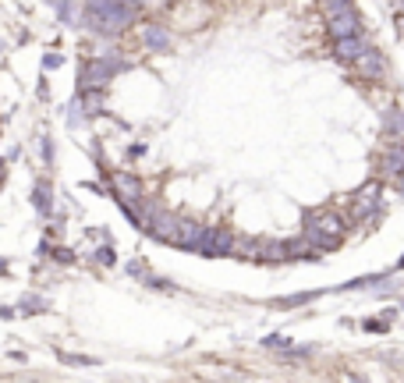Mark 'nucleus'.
<instances>
[{
  "mask_svg": "<svg viewBox=\"0 0 404 383\" xmlns=\"http://www.w3.org/2000/svg\"><path fill=\"white\" fill-rule=\"evenodd\" d=\"M139 11H142L139 0H85V8L78 15V25L89 29L92 36L118 39L125 29L135 25Z\"/></svg>",
  "mask_w": 404,
  "mask_h": 383,
  "instance_id": "f257e3e1",
  "label": "nucleus"
},
{
  "mask_svg": "<svg viewBox=\"0 0 404 383\" xmlns=\"http://www.w3.org/2000/svg\"><path fill=\"white\" fill-rule=\"evenodd\" d=\"M128 68H132V61L121 57L118 50H106V53H99V57H89V61H82V68H78V92L106 89L113 75H121V71H128Z\"/></svg>",
  "mask_w": 404,
  "mask_h": 383,
  "instance_id": "f03ea898",
  "label": "nucleus"
},
{
  "mask_svg": "<svg viewBox=\"0 0 404 383\" xmlns=\"http://www.w3.org/2000/svg\"><path fill=\"white\" fill-rule=\"evenodd\" d=\"M302 231H305V242L312 249H319V252H333L344 242V221H340L337 213H323V209L305 213Z\"/></svg>",
  "mask_w": 404,
  "mask_h": 383,
  "instance_id": "7ed1b4c3",
  "label": "nucleus"
},
{
  "mask_svg": "<svg viewBox=\"0 0 404 383\" xmlns=\"http://www.w3.org/2000/svg\"><path fill=\"white\" fill-rule=\"evenodd\" d=\"M326 32L333 39H344V36H362L365 25H362V15L355 11V4H344L337 11H326Z\"/></svg>",
  "mask_w": 404,
  "mask_h": 383,
  "instance_id": "20e7f679",
  "label": "nucleus"
},
{
  "mask_svg": "<svg viewBox=\"0 0 404 383\" xmlns=\"http://www.w3.org/2000/svg\"><path fill=\"white\" fill-rule=\"evenodd\" d=\"M383 213H386V206H383L379 185L358 188V195L351 199V216H358V221H383Z\"/></svg>",
  "mask_w": 404,
  "mask_h": 383,
  "instance_id": "39448f33",
  "label": "nucleus"
},
{
  "mask_svg": "<svg viewBox=\"0 0 404 383\" xmlns=\"http://www.w3.org/2000/svg\"><path fill=\"white\" fill-rule=\"evenodd\" d=\"M351 71H355V75H362L365 82L386 78V57L379 53V46H372V43H369V46L358 53V57L351 61Z\"/></svg>",
  "mask_w": 404,
  "mask_h": 383,
  "instance_id": "423d86ee",
  "label": "nucleus"
},
{
  "mask_svg": "<svg viewBox=\"0 0 404 383\" xmlns=\"http://www.w3.org/2000/svg\"><path fill=\"white\" fill-rule=\"evenodd\" d=\"M379 174L393 185L404 181V142H393L386 139V146L379 149Z\"/></svg>",
  "mask_w": 404,
  "mask_h": 383,
  "instance_id": "0eeeda50",
  "label": "nucleus"
},
{
  "mask_svg": "<svg viewBox=\"0 0 404 383\" xmlns=\"http://www.w3.org/2000/svg\"><path fill=\"white\" fill-rule=\"evenodd\" d=\"M178 221H181V216L178 213H170V209H156L153 213V221L142 228L149 238H156V242H163V245H174V235H178Z\"/></svg>",
  "mask_w": 404,
  "mask_h": 383,
  "instance_id": "6e6552de",
  "label": "nucleus"
},
{
  "mask_svg": "<svg viewBox=\"0 0 404 383\" xmlns=\"http://www.w3.org/2000/svg\"><path fill=\"white\" fill-rule=\"evenodd\" d=\"M110 188H113V199H118V206H128L135 199H142V181L128 171H118V174H110Z\"/></svg>",
  "mask_w": 404,
  "mask_h": 383,
  "instance_id": "1a4fd4ad",
  "label": "nucleus"
},
{
  "mask_svg": "<svg viewBox=\"0 0 404 383\" xmlns=\"http://www.w3.org/2000/svg\"><path fill=\"white\" fill-rule=\"evenodd\" d=\"M372 39H369V32H362V36H344V39H333V57L340 61V64H348L351 68V61L358 57V53L369 46Z\"/></svg>",
  "mask_w": 404,
  "mask_h": 383,
  "instance_id": "9d476101",
  "label": "nucleus"
},
{
  "mask_svg": "<svg viewBox=\"0 0 404 383\" xmlns=\"http://www.w3.org/2000/svg\"><path fill=\"white\" fill-rule=\"evenodd\" d=\"M142 43H146V50H153V53H167L170 46H174V36H170L167 25L149 22V25L142 29Z\"/></svg>",
  "mask_w": 404,
  "mask_h": 383,
  "instance_id": "9b49d317",
  "label": "nucleus"
},
{
  "mask_svg": "<svg viewBox=\"0 0 404 383\" xmlns=\"http://www.w3.org/2000/svg\"><path fill=\"white\" fill-rule=\"evenodd\" d=\"M383 135L404 142V106H386L383 111Z\"/></svg>",
  "mask_w": 404,
  "mask_h": 383,
  "instance_id": "f8f14e48",
  "label": "nucleus"
},
{
  "mask_svg": "<svg viewBox=\"0 0 404 383\" xmlns=\"http://www.w3.org/2000/svg\"><path fill=\"white\" fill-rule=\"evenodd\" d=\"M32 206L39 209V216H53V185H50V181H36V188H32Z\"/></svg>",
  "mask_w": 404,
  "mask_h": 383,
  "instance_id": "ddd939ff",
  "label": "nucleus"
},
{
  "mask_svg": "<svg viewBox=\"0 0 404 383\" xmlns=\"http://www.w3.org/2000/svg\"><path fill=\"white\" fill-rule=\"evenodd\" d=\"M15 312H18V316H43V312H50V302H46L43 295H32V291H29V295L18 298V309H15Z\"/></svg>",
  "mask_w": 404,
  "mask_h": 383,
  "instance_id": "4468645a",
  "label": "nucleus"
},
{
  "mask_svg": "<svg viewBox=\"0 0 404 383\" xmlns=\"http://www.w3.org/2000/svg\"><path fill=\"white\" fill-rule=\"evenodd\" d=\"M287 259H291L287 242H263V263H287Z\"/></svg>",
  "mask_w": 404,
  "mask_h": 383,
  "instance_id": "2eb2a0df",
  "label": "nucleus"
},
{
  "mask_svg": "<svg viewBox=\"0 0 404 383\" xmlns=\"http://www.w3.org/2000/svg\"><path fill=\"white\" fill-rule=\"evenodd\" d=\"M287 249H291V259H319V256H323L319 249H312V245L305 242V235H302V238H291V242H287Z\"/></svg>",
  "mask_w": 404,
  "mask_h": 383,
  "instance_id": "dca6fc26",
  "label": "nucleus"
},
{
  "mask_svg": "<svg viewBox=\"0 0 404 383\" xmlns=\"http://www.w3.org/2000/svg\"><path fill=\"white\" fill-rule=\"evenodd\" d=\"M46 4H53V8H57V22H64V25H78L75 0H46Z\"/></svg>",
  "mask_w": 404,
  "mask_h": 383,
  "instance_id": "f3484780",
  "label": "nucleus"
},
{
  "mask_svg": "<svg viewBox=\"0 0 404 383\" xmlns=\"http://www.w3.org/2000/svg\"><path fill=\"white\" fill-rule=\"evenodd\" d=\"M53 156H57L53 139H50V135H39V160L46 163V167H53Z\"/></svg>",
  "mask_w": 404,
  "mask_h": 383,
  "instance_id": "a211bd4d",
  "label": "nucleus"
},
{
  "mask_svg": "<svg viewBox=\"0 0 404 383\" xmlns=\"http://www.w3.org/2000/svg\"><path fill=\"white\" fill-rule=\"evenodd\" d=\"M142 284H146V288H153V291H167V295H170V291H178V288L170 284V281H163V277H153V273H146V277H142Z\"/></svg>",
  "mask_w": 404,
  "mask_h": 383,
  "instance_id": "6ab92c4d",
  "label": "nucleus"
},
{
  "mask_svg": "<svg viewBox=\"0 0 404 383\" xmlns=\"http://www.w3.org/2000/svg\"><path fill=\"white\" fill-rule=\"evenodd\" d=\"M92 259H96L99 266H113V263H118V252H113L110 245H99V249L92 252Z\"/></svg>",
  "mask_w": 404,
  "mask_h": 383,
  "instance_id": "aec40b11",
  "label": "nucleus"
},
{
  "mask_svg": "<svg viewBox=\"0 0 404 383\" xmlns=\"http://www.w3.org/2000/svg\"><path fill=\"white\" fill-rule=\"evenodd\" d=\"M125 270H128V277H135V281H142L146 273H149L146 259H128V263H125Z\"/></svg>",
  "mask_w": 404,
  "mask_h": 383,
  "instance_id": "412c9836",
  "label": "nucleus"
},
{
  "mask_svg": "<svg viewBox=\"0 0 404 383\" xmlns=\"http://www.w3.org/2000/svg\"><path fill=\"white\" fill-rule=\"evenodd\" d=\"M362 326H365L369 334H386V330H390V316H379V319H365Z\"/></svg>",
  "mask_w": 404,
  "mask_h": 383,
  "instance_id": "4be33fe9",
  "label": "nucleus"
},
{
  "mask_svg": "<svg viewBox=\"0 0 404 383\" xmlns=\"http://www.w3.org/2000/svg\"><path fill=\"white\" fill-rule=\"evenodd\" d=\"M309 298H316V291H302V295H291V298H280L277 305H284V309H291V305H305Z\"/></svg>",
  "mask_w": 404,
  "mask_h": 383,
  "instance_id": "5701e85b",
  "label": "nucleus"
},
{
  "mask_svg": "<svg viewBox=\"0 0 404 383\" xmlns=\"http://www.w3.org/2000/svg\"><path fill=\"white\" fill-rule=\"evenodd\" d=\"M61 64H64L61 53H43V71H57Z\"/></svg>",
  "mask_w": 404,
  "mask_h": 383,
  "instance_id": "b1692460",
  "label": "nucleus"
},
{
  "mask_svg": "<svg viewBox=\"0 0 404 383\" xmlns=\"http://www.w3.org/2000/svg\"><path fill=\"white\" fill-rule=\"evenodd\" d=\"M50 256H53L57 263H64V266L75 263V252H71V249H53V245H50Z\"/></svg>",
  "mask_w": 404,
  "mask_h": 383,
  "instance_id": "393cba45",
  "label": "nucleus"
},
{
  "mask_svg": "<svg viewBox=\"0 0 404 383\" xmlns=\"http://www.w3.org/2000/svg\"><path fill=\"white\" fill-rule=\"evenodd\" d=\"M61 362L64 365H96V358H89V355H61Z\"/></svg>",
  "mask_w": 404,
  "mask_h": 383,
  "instance_id": "a878e982",
  "label": "nucleus"
},
{
  "mask_svg": "<svg viewBox=\"0 0 404 383\" xmlns=\"http://www.w3.org/2000/svg\"><path fill=\"white\" fill-rule=\"evenodd\" d=\"M344 4H355V0H323V11H337Z\"/></svg>",
  "mask_w": 404,
  "mask_h": 383,
  "instance_id": "bb28decb",
  "label": "nucleus"
},
{
  "mask_svg": "<svg viewBox=\"0 0 404 383\" xmlns=\"http://www.w3.org/2000/svg\"><path fill=\"white\" fill-rule=\"evenodd\" d=\"M139 156H146V146H142V142H135V146L128 149V160H139Z\"/></svg>",
  "mask_w": 404,
  "mask_h": 383,
  "instance_id": "cd10ccee",
  "label": "nucleus"
},
{
  "mask_svg": "<svg viewBox=\"0 0 404 383\" xmlns=\"http://www.w3.org/2000/svg\"><path fill=\"white\" fill-rule=\"evenodd\" d=\"M8 270H11V263H8V259H0V277H11Z\"/></svg>",
  "mask_w": 404,
  "mask_h": 383,
  "instance_id": "c85d7f7f",
  "label": "nucleus"
},
{
  "mask_svg": "<svg viewBox=\"0 0 404 383\" xmlns=\"http://www.w3.org/2000/svg\"><path fill=\"white\" fill-rule=\"evenodd\" d=\"M15 316V309H4V305H0V319H11Z\"/></svg>",
  "mask_w": 404,
  "mask_h": 383,
  "instance_id": "c756f323",
  "label": "nucleus"
},
{
  "mask_svg": "<svg viewBox=\"0 0 404 383\" xmlns=\"http://www.w3.org/2000/svg\"><path fill=\"white\" fill-rule=\"evenodd\" d=\"M4 50H8V43H4V39H0V53H4Z\"/></svg>",
  "mask_w": 404,
  "mask_h": 383,
  "instance_id": "7c9ffc66",
  "label": "nucleus"
},
{
  "mask_svg": "<svg viewBox=\"0 0 404 383\" xmlns=\"http://www.w3.org/2000/svg\"><path fill=\"white\" fill-rule=\"evenodd\" d=\"M397 188H400V192H404V181H400V185H397Z\"/></svg>",
  "mask_w": 404,
  "mask_h": 383,
  "instance_id": "2f4dec72",
  "label": "nucleus"
}]
</instances>
